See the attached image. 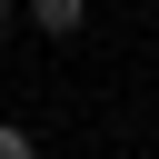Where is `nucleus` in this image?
Instances as JSON below:
<instances>
[{
    "label": "nucleus",
    "mask_w": 159,
    "mask_h": 159,
    "mask_svg": "<svg viewBox=\"0 0 159 159\" xmlns=\"http://www.w3.org/2000/svg\"><path fill=\"white\" fill-rule=\"evenodd\" d=\"M30 20H40V30H50V40H70V30H80V20H89V0H30Z\"/></svg>",
    "instance_id": "1"
},
{
    "label": "nucleus",
    "mask_w": 159,
    "mask_h": 159,
    "mask_svg": "<svg viewBox=\"0 0 159 159\" xmlns=\"http://www.w3.org/2000/svg\"><path fill=\"white\" fill-rule=\"evenodd\" d=\"M0 159H40V149H30V129H10V119H0Z\"/></svg>",
    "instance_id": "2"
},
{
    "label": "nucleus",
    "mask_w": 159,
    "mask_h": 159,
    "mask_svg": "<svg viewBox=\"0 0 159 159\" xmlns=\"http://www.w3.org/2000/svg\"><path fill=\"white\" fill-rule=\"evenodd\" d=\"M0 20H10V0H0Z\"/></svg>",
    "instance_id": "3"
}]
</instances>
